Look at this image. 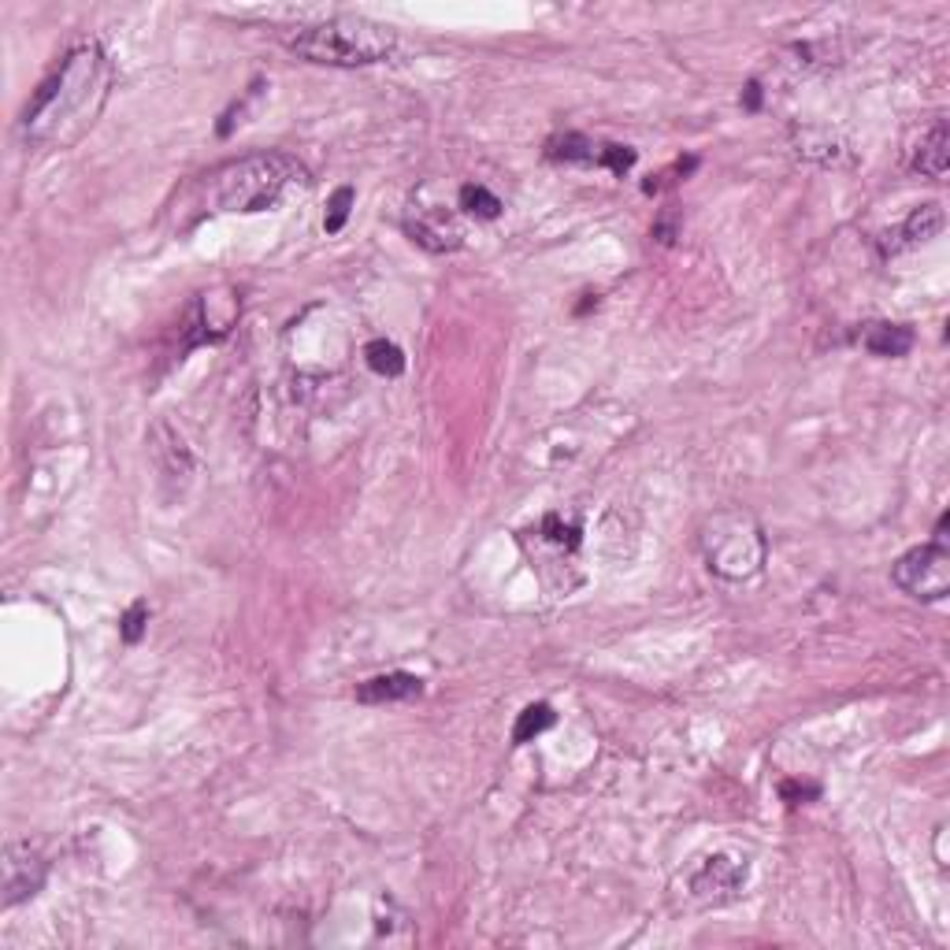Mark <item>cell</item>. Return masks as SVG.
Listing matches in <instances>:
<instances>
[{
	"mask_svg": "<svg viewBox=\"0 0 950 950\" xmlns=\"http://www.w3.org/2000/svg\"><path fill=\"white\" fill-rule=\"evenodd\" d=\"M112 60L97 41H82L60 68L38 86L23 112V138L27 146L41 149H68L86 130L97 123L101 108L112 90Z\"/></svg>",
	"mask_w": 950,
	"mask_h": 950,
	"instance_id": "obj_1",
	"label": "cell"
},
{
	"mask_svg": "<svg viewBox=\"0 0 950 950\" xmlns=\"http://www.w3.org/2000/svg\"><path fill=\"white\" fill-rule=\"evenodd\" d=\"M279 41L294 57L324 68H368L394 57L397 34L386 23L364 16H330L319 23H301L279 30Z\"/></svg>",
	"mask_w": 950,
	"mask_h": 950,
	"instance_id": "obj_2",
	"label": "cell"
},
{
	"mask_svg": "<svg viewBox=\"0 0 950 950\" xmlns=\"http://www.w3.org/2000/svg\"><path fill=\"white\" fill-rule=\"evenodd\" d=\"M297 186H308V171L290 152L241 157L212 175V201L219 212H268L286 201Z\"/></svg>",
	"mask_w": 950,
	"mask_h": 950,
	"instance_id": "obj_3",
	"label": "cell"
},
{
	"mask_svg": "<svg viewBox=\"0 0 950 950\" xmlns=\"http://www.w3.org/2000/svg\"><path fill=\"white\" fill-rule=\"evenodd\" d=\"M699 546L713 576L746 583L765 568L769 543L761 524L746 509H716L699 527Z\"/></svg>",
	"mask_w": 950,
	"mask_h": 950,
	"instance_id": "obj_4",
	"label": "cell"
},
{
	"mask_svg": "<svg viewBox=\"0 0 950 950\" xmlns=\"http://www.w3.org/2000/svg\"><path fill=\"white\" fill-rule=\"evenodd\" d=\"M891 583L917 602H943L950 594V550L943 543L913 546L891 565Z\"/></svg>",
	"mask_w": 950,
	"mask_h": 950,
	"instance_id": "obj_5",
	"label": "cell"
},
{
	"mask_svg": "<svg viewBox=\"0 0 950 950\" xmlns=\"http://www.w3.org/2000/svg\"><path fill=\"white\" fill-rule=\"evenodd\" d=\"M0 869H4V910L34 899L49 877V861L41 858V850L30 847L27 839H12V843L4 847Z\"/></svg>",
	"mask_w": 950,
	"mask_h": 950,
	"instance_id": "obj_6",
	"label": "cell"
},
{
	"mask_svg": "<svg viewBox=\"0 0 950 950\" xmlns=\"http://www.w3.org/2000/svg\"><path fill=\"white\" fill-rule=\"evenodd\" d=\"M746 888V861H739L732 854H713L702 861V869L691 877V894L699 902H732L739 899V891Z\"/></svg>",
	"mask_w": 950,
	"mask_h": 950,
	"instance_id": "obj_7",
	"label": "cell"
},
{
	"mask_svg": "<svg viewBox=\"0 0 950 950\" xmlns=\"http://www.w3.org/2000/svg\"><path fill=\"white\" fill-rule=\"evenodd\" d=\"M149 457L157 464L160 479L171 483V487H182L186 479L194 475V449L186 446L182 431L168 424V419H157L149 431Z\"/></svg>",
	"mask_w": 950,
	"mask_h": 950,
	"instance_id": "obj_8",
	"label": "cell"
},
{
	"mask_svg": "<svg viewBox=\"0 0 950 950\" xmlns=\"http://www.w3.org/2000/svg\"><path fill=\"white\" fill-rule=\"evenodd\" d=\"M405 230L416 246H424L431 253H453L464 241V230L446 212H435V208H408Z\"/></svg>",
	"mask_w": 950,
	"mask_h": 950,
	"instance_id": "obj_9",
	"label": "cell"
},
{
	"mask_svg": "<svg viewBox=\"0 0 950 950\" xmlns=\"http://www.w3.org/2000/svg\"><path fill=\"white\" fill-rule=\"evenodd\" d=\"M424 694V680L413 672H383V676L364 680L357 687V702L364 705H394V702H413Z\"/></svg>",
	"mask_w": 950,
	"mask_h": 950,
	"instance_id": "obj_10",
	"label": "cell"
},
{
	"mask_svg": "<svg viewBox=\"0 0 950 950\" xmlns=\"http://www.w3.org/2000/svg\"><path fill=\"white\" fill-rule=\"evenodd\" d=\"M943 224H947V216H943V208H939L936 201L913 208V212L906 216V224L894 230V235H888V238H894V241H888V246H883V253H899V249H906V246H921V241L936 238L939 230H943Z\"/></svg>",
	"mask_w": 950,
	"mask_h": 950,
	"instance_id": "obj_11",
	"label": "cell"
},
{
	"mask_svg": "<svg viewBox=\"0 0 950 950\" xmlns=\"http://www.w3.org/2000/svg\"><path fill=\"white\" fill-rule=\"evenodd\" d=\"M947 164H950V130H947V119H939V123L924 135L921 149H917L913 171H921L924 179H943Z\"/></svg>",
	"mask_w": 950,
	"mask_h": 950,
	"instance_id": "obj_12",
	"label": "cell"
},
{
	"mask_svg": "<svg viewBox=\"0 0 950 950\" xmlns=\"http://www.w3.org/2000/svg\"><path fill=\"white\" fill-rule=\"evenodd\" d=\"M861 346H865L872 357H906L913 349V330L906 324H872L865 335H861Z\"/></svg>",
	"mask_w": 950,
	"mask_h": 950,
	"instance_id": "obj_13",
	"label": "cell"
},
{
	"mask_svg": "<svg viewBox=\"0 0 950 950\" xmlns=\"http://www.w3.org/2000/svg\"><path fill=\"white\" fill-rule=\"evenodd\" d=\"M364 360H368V368L375 375H386V379H397V375L405 372V353L390 338H372L368 346H364Z\"/></svg>",
	"mask_w": 950,
	"mask_h": 950,
	"instance_id": "obj_14",
	"label": "cell"
},
{
	"mask_svg": "<svg viewBox=\"0 0 950 950\" xmlns=\"http://www.w3.org/2000/svg\"><path fill=\"white\" fill-rule=\"evenodd\" d=\"M546 157L550 160H568V164H598V146H594L591 138L576 135V130H568V135L550 138Z\"/></svg>",
	"mask_w": 950,
	"mask_h": 950,
	"instance_id": "obj_15",
	"label": "cell"
},
{
	"mask_svg": "<svg viewBox=\"0 0 950 950\" xmlns=\"http://www.w3.org/2000/svg\"><path fill=\"white\" fill-rule=\"evenodd\" d=\"M843 152H850V149L839 146V138L828 135V130H805V135L799 138V157L824 164V168H835Z\"/></svg>",
	"mask_w": 950,
	"mask_h": 950,
	"instance_id": "obj_16",
	"label": "cell"
},
{
	"mask_svg": "<svg viewBox=\"0 0 950 950\" xmlns=\"http://www.w3.org/2000/svg\"><path fill=\"white\" fill-rule=\"evenodd\" d=\"M554 721H557V713L550 710L546 702H535V705H527V710L516 716V728H513V743L516 746H524V743H532V739H538L543 732H550V728H554Z\"/></svg>",
	"mask_w": 950,
	"mask_h": 950,
	"instance_id": "obj_17",
	"label": "cell"
},
{
	"mask_svg": "<svg viewBox=\"0 0 950 950\" xmlns=\"http://www.w3.org/2000/svg\"><path fill=\"white\" fill-rule=\"evenodd\" d=\"M457 201H461L464 212L475 216V219H498V216H502V201L487 190V186H479V182L461 186Z\"/></svg>",
	"mask_w": 950,
	"mask_h": 950,
	"instance_id": "obj_18",
	"label": "cell"
},
{
	"mask_svg": "<svg viewBox=\"0 0 950 950\" xmlns=\"http://www.w3.org/2000/svg\"><path fill=\"white\" fill-rule=\"evenodd\" d=\"M349 208H353V186H342V190H335V197H330V205H327V219H324L327 235H338V230L346 227Z\"/></svg>",
	"mask_w": 950,
	"mask_h": 950,
	"instance_id": "obj_19",
	"label": "cell"
},
{
	"mask_svg": "<svg viewBox=\"0 0 950 950\" xmlns=\"http://www.w3.org/2000/svg\"><path fill=\"white\" fill-rule=\"evenodd\" d=\"M146 624H149V610L146 602H135L130 610L123 613V621H119V635H123V643H141V635H146Z\"/></svg>",
	"mask_w": 950,
	"mask_h": 950,
	"instance_id": "obj_20",
	"label": "cell"
},
{
	"mask_svg": "<svg viewBox=\"0 0 950 950\" xmlns=\"http://www.w3.org/2000/svg\"><path fill=\"white\" fill-rule=\"evenodd\" d=\"M598 164H602V168L616 171V175H624V171H632L635 149H627V146H602V149H598Z\"/></svg>",
	"mask_w": 950,
	"mask_h": 950,
	"instance_id": "obj_21",
	"label": "cell"
},
{
	"mask_svg": "<svg viewBox=\"0 0 950 950\" xmlns=\"http://www.w3.org/2000/svg\"><path fill=\"white\" fill-rule=\"evenodd\" d=\"M821 788L817 783H783V799L788 802H802V799H817Z\"/></svg>",
	"mask_w": 950,
	"mask_h": 950,
	"instance_id": "obj_22",
	"label": "cell"
},
{
	"mask_svg": "<svg viewBox=\"0 0 950 950\" xmlns=\"http://www.w3.org/2000/svg\"><path fill=\"white\" fill-rule=\"evenodd\" d=\"M743 105H746V112H758V108H761V86H758V82H750V86H746Z\"/></svg>",
	"mask_w": 950,
	"mask_h": 950,
	"instance_id": "obj_23",
	"label": "cell"
}]
</instances>
